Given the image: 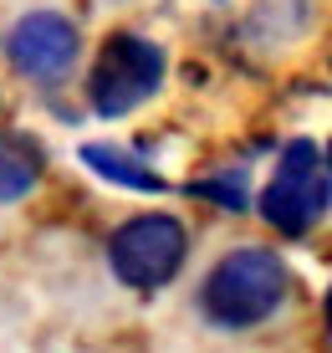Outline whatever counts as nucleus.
<instances>
[{
	"label": "nucleus",
	"instance_id": "1",
	"mask_svg": "<svg viewBox=\"0 0 332 353\" xmlns=\"http://www.w3.org/2000/svg\"><path fill=\"white\" fill-rule=\"evenodd\" d=\"M287 297V266L271 251H230L205 282V312L220 327H256Z\"/></svg>",
	"mask_w": 332,
	"mask_h": 353
},
{
	"label": "nucleus",
	"instance_id": "2",
	"mask_svg": "<svg viewBox=\"0 0 332 353\" xmlns=\"http://www.w3.org/2000/svg\"><path fill=\"white\" fill-rule=\"evenodd\" d=\"M332 200V174H327V159L312 139H297L287 143V154L276 159V174L261 194V215L266 225H276L281 236H307L317 221H322Z\"/></svg>",
	"mask_w": 332,
	"mask_h": 353
},
{
	"label": "nucleus",
	"instance_id": "3",
	"mask_svg": "<svg viewBox=\"0 0 332 353\" xmlns=\"http://www.w3.org/2000/svg\"><path fill=\"white\" fill-rule=\"evenodd\" d=\"M158 82H164V52L154 41H143V36H113L97 52L87 92H92V108L103 118H123L143 97H154Z\"/></svg>",
	"mask_w": 332,
	"mask_h": 353
},
{
	"label": "nucleus",
	"instance_id": "4",
	"mask_svg": "<svg viewBox=\"0 0 332 353\" xmlns=\"http://www.w3.org/2000/svg\"><path fill=\"white\" fill-rule=\"evenodd\" d=\"M184 225L174 215H138V221L118 225L113 241H107V261H113V272L123 276L128 287H164L169 276L179 272L184 261Z\"/></svg>",
	"mask_w": 332,
	"mask_h": 353
},
{
	"label": "nucleus",
	"instance_id": "5",
	"mask_svg": "<svg viewBox=\"0 0 332 353\" xmlns=\"http://www.w3.org/2000/svg\"><path fill=\"white\" fill-rule=\"evenodd\" d=\"M77 57V26L56 10H31L10 31V62L36 82H56Z\"/></svg>",
	"mask_w": 332,
	"mask_h": 353
},
{
	"label": "nucleus",
	"instance_id": "6",
	"mask_svg": "<svg viewBox=\"0 0 332 353\" xmlns=\"http://www.w3.org/2000/svg\"><path fill=\"white\" fill-rule=\"evenodd\" d=\"M41 179V143L26 133H0V205L21 200Z\"/></svg>",
	"mask_w": 332,
	"mask_h": 353
},
{
	"label": "nucleus",
	"instance_id": "7",
	"mask_svg": "<svg viewBox=\"0 0 332 353\" xmlns=\"http://www.w3.org/2000/svg\"><path fill=\"white\" fill-rule=\"evenodd\" d=\"M82 159H87L103 179H118V185H133V190H164V179L154 174V169H143L138 159H128L123 149H107V143H92V149H82Z\"/></svg>",
	"mask_w": 332,
	"mask_h": 353
},
{
	"label": "nucleus",
	"instance_id": "8",
	"mask_svg": "<svg viewBox=\"0 0 332 353\" xmlns=\"http://www.w3.org/2000/svg\"><path fill=\"white\" fill-rule=\"evenodd\" d=\"M200 194H215V205H230V210H240L245 205V179L230 174V179H210V185H194Z\"/></svg>",
	"mask_w": 332,
	"mask_h": 353
},
{
	"label": "nucleus",
	"instance_id": "9",
	"mask_svg": "<svg viewBox=\"0 0 332 353\" xmlns=\"http://www.w3.org/2000/svg\"><path fill=\"white\" fill-rule=\"evenodd\" d=\"M327 333H332V292H327Z\"/></svg>",
	"mask_w": 332,
	"mask_h": 353
},
{
	"label": "nucleus",
	"instance_id": "10",
	"mask_svg": "<svg viewBox=\"0 0 332 353\" xmlns=\"http://www.w3.org/2000/svg\"><path fill=\"white\" fill-rule=\"evenodd\" d=\"M327 154H332V149H327ZM327 169H332V159H327Z\"/></svg>",
	"mask_w": 332,
	"mask_h": 353
}]
</instances>
